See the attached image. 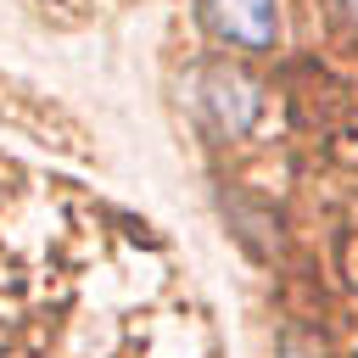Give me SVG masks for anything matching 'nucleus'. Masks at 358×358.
<instances>
[{"instance_id":"obj_1","label":"nucleus","mask_w":358,"mask_h":358,"mask_svg":"<svg viewBox=\"0 0 358 358\" xmlns=\"http://www.w3.org/2000/svg\"><path fill=\"white\" fill-rule=\"evenodd\" d=\"M201 22L229 45H268L280 34V0H201Z\"/></svg>"},{"instance_id":"obj_2","label":"nucleus","mask_w":358,"mask_h":358,"mask_svg":"<svg viewBox=\"0 0 358 358\" xmlns=\"http://www.w3.org/2000/svg\"><path fill=\"white\" fill-rule=\"evenodd\" d=\"M280 358H313V352H302V347H285V352H280Z\"/></svg>"}]
</instances>
